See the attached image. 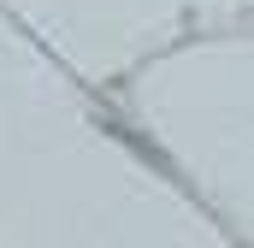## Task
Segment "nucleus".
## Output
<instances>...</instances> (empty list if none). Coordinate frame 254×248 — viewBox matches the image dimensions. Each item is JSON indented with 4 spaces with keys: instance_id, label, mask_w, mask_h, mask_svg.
<instances>
[]
</instances>
